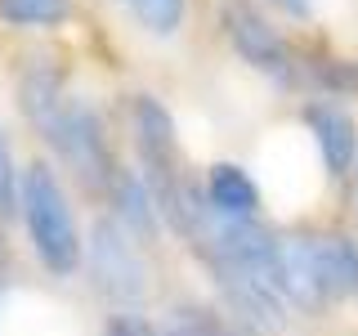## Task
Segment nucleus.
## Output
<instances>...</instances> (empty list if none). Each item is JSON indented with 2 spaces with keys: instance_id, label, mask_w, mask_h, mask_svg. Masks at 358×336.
Returning a JSON list of instances; mask_svg holds the SVG:
<instances>
[{
  "instance_id": "4468645a",
  "label": "nucleus",
  "mask_w": 358,
  "mask_h": 336,
  "mask_svg": "<svg viewBox=\"0 0 358 336\" xmlns=\"http://www.w3.org/2000/svg\"><path fill=\"white\" fill-rule=\"evenodd\" d=\"M130 14L139 18V27L148 31V36H175L179 27H184V9L188 0H126Z\"/></svg>"
},
{
  "instance_id": "423d86ee",
  "label": "nucleus",
  "mask_w": 358,
  "mask_h": 336,
  "mask_svg": "<svg viewBox=\"0 0 358 336\" xmlns=\"http://www.w3.org/2000/svg\"><path fill=\"white\" fill-rule=\"evenodd\" d=\"M305 130L327 179H350L358 166V126L350 108L336 99H313V104H305Z\"/></svg>"
},
{
  "instance_id": "39448f33",
  "label": "nucleus",
  "mask_w": 358,
  "mask_h": 336,
  "mask_svg": "<svg viewBox=\"0 0 358 336\" xmlns=\"http://www.w3.org/2000/svg\"><path fill=\"white\" fill-rule=\"evenodd\" d=\"M130 139H134V157H139L143 175H162L184 166V153H179V126L171 117V108L157 94H134L130 99Z\"/></svg>"
},
{
  "instance_id": "f257e3e1",
  "label": "nucleus",
  "mask_w": 358,
  "mask_h": 336,
  "mask_svg": "<svg viewBox=\"0 0 358 336\" xmlns=\"http://www.w3.org/2000/svg\"><path fill=\"white\" fill-rule=\"evenodd\" d=\"M18 216H22V229H27V242H31V255L36 265L45 269L50 278H67L81 274L85 265V233L76 224V206H72V193L59 179L50 162H31L22 171V202H18Z\"/></svg>"
},
{
  "instance_id": "6e6552de",
  "label": "nucleus",
  "mask_w": 358,
  "mask_h": 336,
  "mask_svg": "<svg viewBox=\"0 0 358 336\" xmlns=\"http://www.w3.org/2000/svg\"><path fill=\"white\" fill-rule=\"evenodd\" d=\"M309 238H313V265H318L327 309L354 300L358 296V238L345 229H309Z\"/></svg>"
},
{
  "instance_id": "20e7f679",
  "label": "nucleus",
  "mask_w": 358,
  "mask_h": 336,
  "mask_svg": "<svg viewBox=\"0 0 358 336\" xmlns=\"http://www.w3.org/2000/svg\"><path fill=\"white\" fill-rule=\"evenodd\" d=\"M220 27H224V36H229L233 54H238L246 67H255V72L268 76L273 85L296 81V67H300L296 50H291L282 41V31L260 14L255 0H224L220 5Z\"/></svg>"
},
{
  "instance_id": "7ed1b4c3",
  "label": "nucleus",
  "mask_w": 358,
  "mask_h": 336,
  "mask_svg": "<svg viewBox=\"0 0 358 336\" xmlns=\"http://www.w3.org/2000/svg\"><path fill=\"white\" fill-rule=\"evenodd\" d=\"M41 139L50 144V153L76 175V184H81L85 193H108V184L121 171L117 153H112V139H108V126H103V117H99V108L90 104V99H67V104L54 112V121L41 130Z\"/></svg>"
},
{
  "instance_id": "2eb2a0df",
  "label": "nucleus",
  "mask_w": 358,
  "mask_h": 336,
  "mask_svg": "<svg viewBox=\"0 0 358 336\" xmlns=\"http://www.w3.org/2000/svg\"><path fill=\"white\" fill-rule=\"evenodd\" d=\"M22 202V171L14 162V144H9L5 126H0V220H14Z\"/></svg>"
},
{
  "instance_id": "9d476101",
  "label": "nucleus",
  "mask_w": 358,
  "mask_h": 336,
  "mask_svg": "<svg viewBox=\"0 0 358 336\" xmlns=\"http://www.w3.org/2000/svg\"><path fill=\"white\" fill-rule=\"evenodd\" d=\"M201 188H206V206L224 220H260L264 193L255 184V175L238 162H215L206 175H201Z\"/></svg>"
},
{
  "instance_id": "ddd939ff",
  "label": "nucleus",
  "mask_w": 358,
  "mask_h": 336,
  "mask_svg": "<svg viewBox=\"0 0 358 336\" xmlns=\"http://www.w3.org/2000/svg\"><path fill=\"white\" fill-rule=\"evenodd\" d=\"M72 0H0V22L9 27H63Z\"/></svg>"
},
{
  "instance_id": "1a4fd4ad",
  "label": "nucleus",
  "mask_w": 358,
  "mask_h": 336,
  "mask_svg": "<svg viewBox=\"0 0 358 336\" xmlns=\"http://www.w3.org/2000/svg\"><path fill=\"white\" fill-rule=\"evenodd\" d=\"M282 283H287V300H291L296 318H322L327 314V296H322V283H318L309 229L282 233Z\"/></svg>"
},
{
  "instance_id": "f03ea898",
  "label": "nucleus",
  "mask_w": 358,
  "mask_h": 336,
  "mask_svg": "<svg viewBox=\"0 0 358 336\" xmlns=\"http://www.w3.org/2000/svg\"><path fill=\"white\" fill-rule=\"evenodd\" d=\"M90 291L103 300L108 309H143L148 305V251L121 229L117 220L94 216L85 229V265H81Z\"/></svg>"
},
{
  "instance_id": "f3484780",
  "label": "nucleus",
  "mask_w": 358,
  "mask_h": 336,
  "mask_svg": "<svg viewBox=\"0 0 358 336\" xmlns=\"http://www.w3.org/2000/svg\"><path fill=\"white\" fill-rule=\"evenodd\" d=\"M273 9H282L291 18H309V0H268Z\"/></svg>"
},
{
  "instance_id": "a211bd4d",
  "label": "nucleus",
  "mask_w": 358,
  "mask_h": 336,
  "mask_svg": "<svg viewBox=\"0 0 358 336\" xmlns=\"http://www.w3.org/2000/svg\"><path fill=\"white\" fill-rule=\"evenodd\" d=\"M229 336H268V332L251 328V323H238V318H229Z\"/></svg>"
},
{
  "instance_id": "0eeeda50",
  "label": "nucleus",
  "mask_w": 358,
  "mask_h": 336,
  "mask_svg": "<svg viewBox=\"0 0 358 336\" xmlns=\"http://www.w3.org/2000/svg\"><path fill=\"white\" fill-rule=\"evenodd\" d=\"M103 197H108V216L117 220L143 251L166 238L162 216H157V202H152V188H148V179L139 175V166H121Z\"/></svg>"
},
{
  "instance_id": "aec40b11",
  "label": "nucleus",
  "mask_w": 358,
  "mask_h": 336,
  "mask_svg": "<svg viewBox=\"0 0 358 336\" xmlns=\"http://www.w3.org/2000/svg\"><path fill=\"white\" fill-rule=\"evenodd\" d=\"M0 305H5V278H0Z\"/></svg>"
},
{
  "instance_id": "6ab92c4d",
  "label": "nucleus",
  "mask_w": 358,
  "mask_h": 336,
  "mask_svg": "<svg viewBox=\"0 0 358 336\" xmlns=\"http://www.w3.org/2000/svg\"><path fill=\"white\" fill-rule=\"evenodd\" d=\"M354 211H358V166H354Z\"/></svg>"
},
{
  "instance_id": "dca6fc26",
  "label": "nucleus",
  "mask_w": 358,
  "mask_h": 336,
  "mask_svg": "<svg viewBox=\"0 0 358 336\" xmlns=\"http://www.w3.org/2000/svg\"><path fill=\"white\" fill-rule=\"evenodd\" d=\"M99 336H157V318L143 309H108Z\"/></svg>"
},
{
  "instance_id": "f8f14e48",
  "label": "nucleus",
  "mask_w": 358,
  "mask_h": 336,
  "mask_svg": "<svg viewBox=\"0 0 358 336\" xmlns=\"http://www.w3.org/2000/svg\"><path fill=\"white\" fill-rule=\"evenodd\" d=\"M157 336H229V314L206 300H175L157 318Z\"/></svg>"
},
{
  "instance_id": "9b49d317",
  "label": "nucleus",
  "mask_w": 358,
  "mask_h": 336,
  "mask_svg": "<svg viewBox=\"0 0 358 336\" xmlns=\"http://www.w3.org/2000/svg\"><path fill=\"white\" fill-rule=\"evenodd\" d=\"M67 104V94H63V72L54 67L50 59H36L22 72V81H18V108H22V117L31 121V130H45L54 121V112H59Z\"/></svg>"
}]
</instances>
